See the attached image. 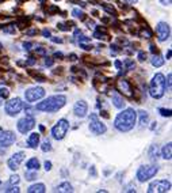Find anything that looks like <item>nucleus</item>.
Returning <instances> with one entry per match:
<instances>
[{
  "label": "nucleus",
  "mask_w": 172,
  "mask_h": 193,
  "mask_svg": "<svg viewBox=\"0 0 172 193\" xmlns=\"http://www.w3.org/2000/svg\"><path fill=\"white\" fill-rule=\"evenodd\" d=\"M137 122V112L131 108L123 109L119 114L115 117L114 126L119 132H129L134 128Z\"/></svg>",
  "instance_id": "nucleus-1"
},
{
  "label": "nucleus",
  "mask_w": 172,
  "mask_h": 193,
  "mask_svg": "<svg viewBox=\"0 0 172 193\" xmlns=\"http://www.w3.org/2000/svg\"><path fill=\"white\" fill-rule=\"evenodd\" d=\"M65 104H67V97L65 95L63 94L52 95V97L46 98L45 101L37 104L35 110L45 112V113H54V112H58L61 108H64Z\"/></svg>",
  "instance_id": "nucleus-2"
},
{
  "label": "nucleus",
  "mask_w": 172,
  "mask_h": 193,
  "mask_svg": "<svg viewBox=\"0 0 172 193\" xmlns=\"http://www.w3.org/2000/svg\"><path fill=\"white\" fill-rule=\"evenodd\" d=\"M167 90V84H165V76L163 73H156L151 80L149 84V94L152 98L155 99H160L163 95L165 94Z\"/></svg>",
  "instance_id": "nucleus-3"
},
{
  "label": "nucleus",
  "mask_w": 172,
  "mask_h": 193,
  "mask_svg": "<svg viewBox=\"0 0 172 193\" xmlns=\"http://www.w3.org/2000/svg\"><path fill=\"white\" fill-rule=\"evenodd\" d=\"M157 171H159V167L155 166V165H144V166L138 167L136 177L140 182H145V181H149L151 178L155 177Z\"/></svg>",
  "instance_id": "nucleus-4"
},
{
  "label": "nucleus",
  "mask_w": 172,
  "mask_h": 193,
  "mask_svg": "<svg viewBox=\"0 0 172 193\" xmlns=\"http://www.w3.org/2000/svg\"><path fill=\"white\" fill-rule=\"evenodd\" d=\"M69 129V122L65 118L58 120V122L52 128V136L56 140H63Z\"/></svg>",
  "instance_id": "nucleus-5"
},
{
  "label": "nucleus",
  "mask_w": 172,
  "mask_h": 193,
  "mask_svg": "<svg viewBox=\"0 0 172 193\" xmlns=\"http://www.w3.org/2000/svg\"><path fill=\"white\" fill-rule=\"evenodd\" d=\"M23 109V102H22L21 98H12L10 99L8 102H5V106H4V110L5 113L11 117H15L16 114H19Z\"/></svg>",
  "instance_id": "nucleus-6"
},
{
  "label": "nucleus",
  "mask_w": 172,
  "mask_h": 193,
  "mask_svg": "<svg viewBox=\"0 0 172 193\" xmlns=\"http://www.w3.org/2000/svg\"><path fill=\"white\" fill-rule=\"evenodd\" d=\"M88 128H89V130H91L94 135H103V133H106V130H107L106 125H104L103 122L99 120L98 114H95V113H91V116H89V125H88Z\"/></svg>",
  "instance_id": "nucleus-7"
},
{
  "label": "nucleus",
  "mask_w": 172,
  "mask_h": 193,
  "mask_svg": "<svg viewBox=\"0 0 172 193\" xmlns=\"http://www.w3.org/2000/svg\"><path fill=\"white\" fill-rule=\"evenodd\" d=\"M171 190V182L167 180H156L149 184L148 192L149 193H165Z\"/></svg>",
  "instance_id": "nucleus-8"
},
{
  "label": "nucleus",
  "mask_w": 172,
  "mask_h": 193,
  "mask_svg": "<svg viewBox=\"0 0 172 193\" xmlns=\"http://www.w3.org/2000/svg\"><path fill=\"white\" fill-rule=\"evenodd\" d=\"M34 126H35V120H34V117H31V116H25V117L21 118V120L18 121V124H16L18 130H19L21 133H23V135L29 133Z\"/></svg>",
  "instance_id": "nucleus-9"
},
{
  "label": "nucleus",
  "mask_w": 172,
  "mask_h": 193,
  "mask_svg": "<svg viewBox=\"0 0 172 193\" xmlns=\"http://www.w3.org/2000/svg\"><path fill=\"white\" fill-rule=\"evenodd\" d=\"M45 97V90L42 87H31L25 91V98L27 102H35Z\"/></svg>",
  "instance_id": "nucleus-10"
},
{
  "label": "nucleus",
  "mask_w": 172,
  "mask_h": 193,
  "mask_svg": "<svg viewBox=\"0 0 172 193\" xmlns=\"http://www.w3.org/2000/svg\"><path fill=\"white\" fill-rule=\"evenodd\" d=\"M156 33H157V38L159 41H167L169 36H171V27L168 25L167 22H159L156 27Z\"/></svg>",
  "instance_id": "nucleus-11"
},
{
  "label": "nucleus",
  "mask_w": 172,
  "mask_h": 193,
  "mask_svg": "<svg viewBox=\"0 0 172 193\" xmlns=\"http://www.w3.org/2000/svg\"><path fill=\"white\" fill-rule=\"evenodd\" d=\"M15 143V135L11 130L0 129V147H10Z\"/></svg>",
  "instance_id": "nucleus-12"
},
{
  "label": "nucleus",
  "mask_w": 172,
  "mask_h": 193,
  "mask_svg": "<svg viewBox=\"0 0 172 193\" xmlns=\"http://www.w3.org/2000/svg\"><path fill=\"white\" fill-rule=\"evenodd\" d=\"M117 87H118V91H119L121 94L126 95V97H129V98H133V97H134V94H133V87H131V84L129 83V80L119 79L118 83H117Z\"/></svg>",
  "instance_id": "nucleus-13"
},
{
  "label": "nucleus",
  "mask_w": 172,
  "mask_h": 193,
  "mask_svg": "<svg viewBox=\"0 0 172 193\" xmlns=\"http://www.w3.org/2000/svg\"><path fill=\"white\" fill-rule=\"evenodd\" d=\"M23 159H25V152H22V151L15 152V154L8 159L7 165H8V167H10L12 171H15V170L19 169V166H21V163L23 162Z\"/></svg>",
  "instance_id": "nucleus-14"
},
{
  "label": "nucleus",
  "mask_w": 172,
  "mask_h": 193,
  "mask_svg": "<svg viewBox=\"0 0 172 193\" xmlns=\"http://www.w3.org/2000/svg\"><path fill=\"white\" fill-rule=\"evenodd\" d=\"M87 112H88V105L85 101H77L75 106H73V113L76 117H80V118H83L87 116Z\"/></svg>",
  "instance_id": "nucleus-15"
},
{
  "label": "nucleus",
  "mask_w": 172,
  "mask_h": 193,
  "mask_svg": "<svg viewBox=\"0 0 172 193\" xmlns=\"http://www.w3.org/2000/svg\"><path fill=\"white\" fill-rule=\"evenodd\" d=\"M39 144V133H31L27 137V146L30 148H37Z\"/></svg>",
  "instance_id": "nucleus-16"
},
{
  "label": "nucleus",
  "mask_w": 172,
  "mask_h": 193,
  "mask_svg": "<svg viewBox=\"0 0 172 193\" xmlns=\"http://www.w3.org/2000/svg\"><path fill=\"white\" fill-rule=\"evenodd\" d=\"M161 157L164 158V159H167V161H169L172 158V144L171 143H168V144H165V146L163 147Z\"/></svg>",
  "instance_id": "nucleus-17"
},
{
  "label": "nucleus",
  "mask_w": 172,
  "mask_h": 193,
  "mask_svg": "<svg viewBox=\"0 0 172 193\" xmlns=\"http://www.w3.org/2000/svg\"><path fill=\"white\" fill-rule=\"evenodd\" d=\"M45 190H46V186L43 184H34V185H31L30 188L27 189L29 193H43Z\"/></svg>",
  "instance_id": "nucleus-18"
},
{
  "label": "nucleus",
  "mask_w": 172,
  "mask_h": 193,
  "mask_svg": "<svg viewBox=\"0 0 172 193\" xmlns=\"http://www.w3.org/2000/svg\"><path fill=\"white\" fill-rule=\"evenodd\" d=\"M26 167H27V170H38L41 167V165H39V161L37 158H31V159L27 161Z\"/></svg>",
  "instance_id": "nucleus-19"
},
{
  "label": "nucleus",
  "mask_w": 172,
  "mask_h": 193,
  "mask_svg": "<svg viewBox=\"0 0 172 193\" xmlns=\"http://www.w3.org/2000/svg\"><path fill=\"white\" fill-rule=\"evenodd\" d=\"M113 104H114L115 108H118V109H123L125 108V101H123V98L122 97H119V95H113Z\"/></svg>",
  "instance_id": "nucleus-20"
},
{
  "label": "nucleus",
  "mask_w": 172,
  "mask_h": 193,
  "mask_svg": "<svg viewBox=\"0 0 172 193\" xmlns=\"http://www.w3.org/2000/svg\"><path fill=\"white\" fill-rule=\"evenodd\" d=\"M149 157H151L152 161H157V159H159L160 151H159V147H157L156 144L151 146V148H149Z\"/></svg>",
  "instance_id": "nucleus-21"
},
{
  "label": "nucleus",
  "mask_w": 172,
  "mask_h": 193,
  "mask_svg": "<svg viewBox=\"0 0 172 193\" xmlns=\"http://www.w3.org/2000/svg\"><path fill=\"white\" fill-rule=\"evenodd\" d=\"M163 64H164V59H163L161 54H159V53H156V54H153V59H152V65L153 67H161Z\"/></svg>",
  "instance_id": "nucleus-22"
},
{
  "label": "nucleus",
  "mask_w": 172,
  "mask_h": 193,
  "mask_svg": "<svg viewBox=\"0 0 172 193\" xmlns=\"http://www.w3.org/2000/svg\"><path fill=\"white\" fill-rule=\"evenodd\" d=\"M57 190H58V192L69 193V192H73V186L69 182H63V184H60V185L57 186Z\"/></svg>",
  "instance_id": "nucleus-23"
},
{
  "label": "nucleus",
  "mask_w": 172,
  "mask_h": 193,
  "mask_svg": "<svg viewBox=\"0 0 172 193\" xmlns=\"http://www.w3.org/2000/svg\"><path fill=\"white\" fill-rule=\"evenodd\" d=\"M138 116H140V125L145 126L146 124H148V121H149V114H148V112L141 110V112H138Z\"/></svg>",
  "instance_id": "nucleus-24"
},
{
  "label": "nucleus",
  "mask_w": 172,
  "mask_h": 193,
  "mask_svg": "<svg viewBox=\"0 0 172 193\" xmlns=\"http://www.w3.org/2000/svg\"><path fill=\"white\" fill-rule=\"evenodd\" d=\"M94 37L95 38H98V40H102V38H106L107 37V32H106V29L104 27H96V30L94 33Z\"/></svg>",
  "instance_id": "nucleus-25"
},
{
  "label": "nucleus",
  "mask_w": 172,
  "mask_h": 193,
  "mask_svg": "<svg viewBox=\"0 0 172 193\" xmlns=\"http://www.w3.org/2000/svg\"><path fill=\"white\" fill-rule=\"evenodd\" d=\"M72 15L75 18H77L80 21H85V14H84L81 10H79V8H73L72 10Z\"/></svg>",
  "instance_id": "nucleus-26"
},
{
  "label": "nucleus",
  "mask_w": 172,
  "mask_h": 193,
  "mask_svg": "<svg viewBox=\"0 0 172 193\" xmlns=\"http://www.w3.org/2000/svg\"><path fill=\"white\" fill-rule=\"evenodd\" d=\"M102 7H103V10L106 11V12H109L110 15H117V11H115V8L113 7V5H109V3H102Z\"/></svg>",
  "instance_id": "nucleus-27"
},
{
  "label": "nucleus",
  "mask_w": 172,
  "mask_h": 193,
  "mask_svg": "<svg viewBox=\"0 0 172 193\" xmlns=\"http://www.w3.org/2000/svg\"><path fill=\"white\" fill-rule=\"evenodd\" d=\"M25 176H26L27 181H34L37 178V170H27V171L25 173Z\"/></svg>",
  "instance_id": "nucleus-28"
},
{
  "label": "nucleus",
  "mask_w": 172,
  "mask_h": 193,
  "mask_svg": "<svg viewBox=\"0 0 172 193\" xmlns=\"http://www.w3.org/2000/svg\"><path fill=\"white\" fill-rule=\"evenodd\" d=\"M140 36L141 37H144V38H152L153 37V34H152V32L149 30V27L148 26H145L142 30L140 32Z\"/></svg>",
  "instance_id": "nucleus-29"
},
{
  "label": "nucleus",
  "mask_w": 172,
  "mask_h": 193,
  "mask_svg": "<svg viewBox=\"0 0 172 193\" xmlns=\"http://www.w3.org/2000/svg\"><path fill=\"white\" fill-rule=\"evenodd\" d=\"M41 150L43 152H47V151H52V144H50V141L49 140H45L43 143H42L41 146Z\"/></svg>",
  "instance_id": "nucleus-30"
},
{
  "label": "nucleus",
  "mask_w": 172,
  "mask_h": 193,
  "mask_svg": "<svg viewBox=\"0 0 172 193\" xmlns=\"http://www.w3.org/2000/svg\"><path fill=\"white\" fill-rule=\"evenodd\" d=\"M3 32L8 33V34H15L16 29H15V26H14V25H10V26H4V27H3Z\"/></svg>",
  "instance_id": "nucleus-31"
},
{
  "label": "nucleus",
  "mask_w": 172,
  "mask_h": 193,
  "mask_svg": "<svg viewBox=\"0 0 172 193\" xmlns=\"http://www.w3.org/2000/svg\"><path fill=\"white\" fill-rule=\"evenodd\" d=\"M0 97L3 99H7L10 97V91L8 89H5V87H0Z\"/></svg>",
  "instance_id": "nucleus-32"
},
{
  "label": "nucleus",
  "mask_w": 172,
  "mask_h": 193,
  "mask_svg": "<svg viewBox=\"0 0 172 193\" xmlns=\"http://www.w3.org/2000/svg\"><path fill=\"white\" fill-rule=\"evenodd\" d=\"M159 113H160L163 117H171V109H164V108H160V109H159Z\"/></svg>",
  "instance_id": "nucleus-33"
},
{
  "label": "nucleus",
  "mask_w": 172,
  "mask_h": 193,
  "mask_svg": "<svg viewBox=\"0 0 172 193\" xmlns=\"http://www.w3.org/2000/svg\"><path fill=\"white\" fill-rule=\"evenodd\" d=\"M125 65H126V68H127L129 71L136 69V63H134V61H131V60H125Z\"/></svg>",
  "instance_id": "nucleus-34"
},
{
  "label": "nucleus",
  "mask_w": 172,
  "mask_h": 193,
  "mask_svg": "<svg viewBox=\"0 0 172 193\" xmlns=\"http://www.w3.org/2000/svg\"><path fill=\"white\" fill-rule=\"evenodd\" d=\"M138 61H141V63H144V61H146V53L145 52H138Z\"/></svg>",
  "instance_id": "nucleus-35"
},
{
  "label": "nucleus",
  "mask_w": 172,
  "mask_h": 193,
  "mask_svg": "<svg viewBox=\"0 0 172 193\" xmlns=\"http://www.w3.org/2000/svg\"><path fill=\"white\" fill-rule=\"evenodd\" d=\"M57 29L58 30H63V32H68L69 29H71V26H67V25H64V23H58Z\"/></svg>",
  "instance_id": "nucleus-36"
},
{
  "label": "nucleus",
  "mask_w": 172,
  "mask_h": 193,
  "mask_svg": "<svg viewBox=\"0 0 172 193\" xmlns=\"http://www.w3.org/2000/svg\"><path fill=\"white\" fill-rule=\"evenodd\" d=\"M19 182V177L18 176H11L10 177V184L11 185H15V184Z\"/></svg>",
  "instance_id": "nucleus-37"
},
{
  "label": "nucleus",
  "mask_w": 172,
  "mask_h": 193,
  "mask_svg": "<svg viewBox=\"0 0 172 193\" xmlns=\"http://www.w3.org/2000/svg\"><path fill=\"white\" fill-rule=\"evenodd\" d=\"M35 63H37V60L34 57H29L26 61H25V65H34Z\"/></svg>",
  "instance_id": "nucleus-38"
},
{
  "label": "nucleus",
  "mask_w": 172,
  "mask_h": 193,
  "mask_svg": "<svg viewBox=\"0 0 172 193\" xmlns=\"http://www.w3.org/2000/svg\"><path fill=\"white\" fill-rule=\"evenodd\" d=\"M71 3H76V4H79V5H81L83 8H85L87 7V3L85 1H81V0H69Z\"/></svg>",
  "instance_id": "nucleus-39"
},
{
  "label": "nucleus",
  "mask_w": 172,
  "mask_h": 193,
  "mask_svg": "<svg viewBox=\"0 0 172 193\" xmlns=\"http://www.w3.org/2000/svg\"><path fill=\"white\" fill-rule=\"evenodd\" d=\"M79 44H80V48H83L84 50H91V49H92V45H87V44H84V42H79Z\"/></svg>",
  "instance_id": "nucleus-40"
},
{
  "label": "nucleus",
  "mask_w": 172,
  "mask_h": 193,
  "mask_svg": "<svg viewBox=\"0 0 172 193\" xmlns=\"http://www.w3.org/2000/svg\"><path fill=\"white\" fill-rule=\"evenodd\" d=\"M110 48H111V53H114V54L121 50L119 46H118V45H115V44H111V46H110Z\"/></svg>",
  "instance_id": "nucleus-41"
},
{
  "label": "nucleus",
  "mask_w": 172,
  "mask_h": 193,
  "mask_svg": "<svg viewBox=\"0 0 172 193\" xmlns=\"http://www.w3.org/2000/svg\"><path fill=\"white\" fill-rule=\"evenodd\" d=\"M53 63H54V60H53L52 57H45V65H47V67H52Z\"/></svg>",
  "instance_id": "nucleus-42"
},
{
  "label": "nucleus",
  "mask_w": 172,
  "mask_h": 193,
  "mask_svg": "<svg viewBox=\"0 0 172 193\" xmlns=\"http://www.w3.org/2000/svg\"><path fill=\"white\" fill-rule=\"evenodd\" d=\"M31 46H33V42H25L23 44V48H25V50H31Z\"/></svg>",
  "instance_id": "nucleus-43"
},
{
  "label": "nucleus",
  "mask_w": 172,
  "mask_h": 193,
  "mask_svg": "<svg viewBox=\"0 0 172 193\" xmlns=\"http://www.w3.org/2000/svg\"><path fill=\"white\" fill-rule=\"evenodd\" d=\"M43 166H45V170H46V171H50V170H52V162H50V161H46Z\"/></svg>",
  "instance_id": "nucleus-44"
},
{
  "label": "nucleus",
  "mask_w": 172,
  "mask_h": 193,
  "mask_svg": "<svg viewBox=\"0 0 172 193\" xmlns=\"http://www.w3.org/2000/svg\"><path fill=\"white\" fill-rule=\"evenodd\" d=\"M5 192H10V193H14V192H19V188L18 186H11L10 189H5Z\"/></svg>",
  "instance_id": "nucleus-45"
},
{
  "label": "nucleus",
  "mask_w": 172,
  "mask_h": 193,
  "mask_svg": "<svg viewBox=\"0 0 172 193\" xmlns=\"http://www.w3.org/2000/svg\"><path fill=\"white\" fill-rule=\"evenodd\" d=\"M37 33H38V30H37V29H33V30H27V32H26V36H37Z\"/></svg>",
  "instance_id": "nucleus-46"
},
{
  "label": "nucleus",
  "mask_w": 172,
  "mask_h": 193,
  "mask_svg": "<svg viewBox=\"0 0 172 193\" xmlns=\"http://www.w3.org/2000/svg\"><path fill=\"white\" fill-rule=\"evenodd\" d=\"M42 36L43 37H46V38H50V32H49V30H47V29H43V30H42Z\"/></svg>",
  "instance_id": "nucleus-47"
},
{
  "label": "nucleus",
  "mask_w": 172,
  "mask_h": 193,
  "mask_svg": "<svg viewBox=\"0 0 172 193\" xmlns=\"http://www.w3.org/2000/svg\"><path fill=\"white\" fill-rule=\"evenodd\" d=\"M50 40L53 42H56V44H61L63 42V38H58V37H50Z\"/></svg>",
  "instance_id": "nucleus-48"
},
{
  "label": "nucleus",
  "mask_w": 172,
  "mask_h": 193,
  "mask_svg": "<svg viewBox=\"0 0 172 193\" xmlns=\"http://www.w3.org/2000/svg\"><path fill=\"white\" fill-rule=\"evenodd\" d=\"M35 53H38V54H45L46 50H45L43 48H35Z\"/></svg>",
  "instance_id": "nucleus-49"
},
{
  "label": "nucleus",
  "mask_w": 172,
  "mask_h": 193,
  "mask_svg": "<svg viewBox=\"0 0 172 193\" xmlns=\"http://www.w3.org/2000/svg\"><path fill=\"white\" fill-rule=\"evenodd\" d=\"M159 1H160L163 5H169V4H171L172 0H159Z\"/></svg>",
  "instance_id": "nucleus-50"
},
{
  "label": "nucleus",
  "mask_w": 172,
  "mask_h": 193,
  "mask_svg": "<svg viewBox=\"0 0 172 193\" xmlns=\"http://www.w3.org/2000/svg\"><path fill=\"white\" fill-rule=\"evenodd\" d=\"M54 57H56V59H60V60H61V59L64 57V54H63L61 52H56V53H54Z\"/></svg>",
  "instance_id": "nucleus-51"
},
{
  "label": "nucleus",
  "mask_w": 172,
  "mask_h": 193,
  "mask_svg": "<svg viewBox=\"0 0 172 193\" xmlns=\"http://www.w3.org/2000/svg\"><path fill=\"white\" fill-rule=\"evenodd\" d=\"M151 52L153 53V54H156V53H159V50L156 49V46H155V45H151Z\"/></svg>",
  "instance_id": "nucleus-52"
},
{
  "label": "nucleus",
  "mask_w": 172,
  "mask_h": 193,
  "mask_svg": "<svg viewBox=\"0 0 172 193\" xmlns=\"http://www.w3.org/2000/svg\"><path fill=\"white\" fill-rule=\"evenodd\" d=\"M114 64H115V67L118 68V69H121V68H122V63H121L119 60H117V61H115Z\"/></svg>",
  "instance_id": "nucleus-53"
},
{
  "label": "nucleus",
  "mask_w": 172,
  "mask_h": 193,
  "mask_svg": "<svg viewBox=\"0 0 172 193\" xmlns=\"http://www.w3.org/2000/svg\"><path fill=\"white\" fill-rule=\"evenodd\" d=\"M69 60H72V61H76V60H77V56H76L75 53H72V54L69 56Z\"/></svg>",
  "instance_id": "nucleus-54"
},
{
  "label": "nucleus",
  "mask_w": 172,
  "mask_h": 193,
  "mask_svg": "<svg viewBox=\"0 0 172 193\" xmlns=\"http://www.w3.org/2000/svg\"><path fill=\"white\" fill-rule=\"evenodd\" d=\"M89 173H92V176H96V171H95V166H91V169H89Z\"/></svg>",
  "instance_id": "nucleus-55"
},
{
  "label": "nucleus",
  "mask_w": 172,
  "mask_h": 193,
  "mask_svg": "<svg viewBox=\"0 0 172 193\" xmlns=\"http://www.w3.org/2000/svg\"><path fill=\"white\" fill-rule=\"evenodd\" d=\"M125 1H126V3H129V4H136L138 0H125Z\"/></svg>",
  "instance_id": "nucleus-56"
},
{
  "label": "nucleus",
  "mask_w": 172,
  "mask_h": 193,
  "mask_svg": "<svg viewBox=\"0 0 172 193\" xmlns=\"http://www.w3.org/2000/svg\"><path fill=\"white\" fill-rule=\"evenodd\" d=\"M171 56H172V50L169 49V50L167 52V60H169V59H171Z\"/></svg>",
  "instance_id": "nucleus-57"
},
{
  "label": "nucleus",
  "mask_w": 172,
  "mask_h": 193,
  "mask_svg": "<svg viewBox=\"0 0 172 193\" xmlns=\"http://www.w3.org/2000/svg\"><path fill=\"white\" fill-rule=\"evenodd\" d=\"M3 101H4V99H3V98H1V97H0V106L3 105Z\"/></svg>",
  "instance_id": "nucleus-58"
},
{
  "label": "nucleus",
  "mask_w": 172,
  "mask_h": 193,
  "mask_svg": "<svg viewBox=\"0 0 172 193\" xmlns=\"http://www.w3.org/2000/svg\"><path fill=\"white\" fill-rule=\"evenodd\" d=\"M1 49H3V45H1V44H0V50H1Z\"/></svg>",
  "instance_id": "nucleus-59"
},
{
  "label": "nucleus",
  "mask_w": 172,
  "mask_h": 193,
  "mask_svg": "<svg viewBox=\"0 0 172 193\" xmlns=\"http://www.w3.org/2000/svg\"><path fill=\"white\" fill-rule=\"evenodd\" d=\"M56 1H58V0H56Z\"/></svg>",
  "instance_id": "nucleus-60"
}]
</instances>
